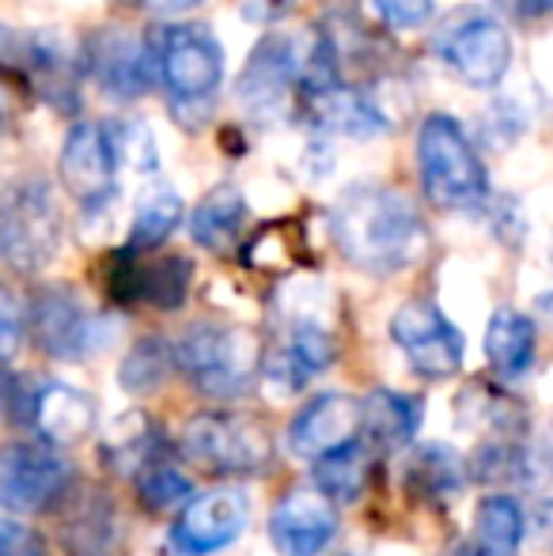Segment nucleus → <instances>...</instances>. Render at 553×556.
<instances>
[{
  "instance_id": "1",
  "label": "nucleus",
  "mask_w": 553,
  "mask_h": 556,
  "mask_svg": "<svg viewBox=\"0 0 553 556\" xmlns=\"http://www.w3.org/2000/svg\"><path fill=\"white\" fill-rule=\"evenodd\" d=\"M330 231L345 262L364 273H399L428 250L417 205L387 186H353L330 213Z\"/></svg>"
},
{
  "instance_id": "2",
  "label": "nucleus",
  "mask_w": 553,
  "mask_h": 556,
  "mask_svg": "<svg viewBox=\"0 0 553 556\" xmlns=\"http://www.w3.org/2000/svg\"><path fill=\"white\" fill-rule=\"evenodd\" d=\"M417 170L436 208H474L489 198V170L463 125L428 114L417 129Z\"/></svg>"
},
{
  "instance_id": "3",
  "label": "nucleus",
  "mask_w": 553,
  "mask_h": 556,
  "mask_svg": "<svg viewBox=\"0 0 553 556\" xmlns=\"http://www.w3.org/2000/svg\"><path fill=\"white\" fill-rule=\"evenodd\" d=\"M61 247L58 198L42 178H23L0 198V257L15 273H38Z\"/></svg>"
},
{
  "instance_id": "4",
  "label": "nucleus",
  "mask_w": 553,
  "mask_h": 556,
  "mask_svg": "<svg viewBox=\"0 0 553 556\" xmlns=\"http://www.w3.org/2000/svg\"><path fill=\"white\" fill-rule=\"evenodd\" d=\"M175 359L190 382L209 397H239L251 387V375L259 371L262 352L247 330L236 326H193L178 341Z\"/></svg>"
},
{
  "instance_id": "5",
  "label": "nucleus",
  "mask_w": 553,
  "mask_h": 556,
  "mask_svg": "<svg viewBox=\"0 0 553 556\" xmlns=\"http://www.w3.org/2000/svg\"><path fill=\"white\" fill-rule=\"evenodd\" d=\"M155 68H160L163 88L171 91L175 103H201L221 91L224 80V50L209 27L201 23H178L167 35L160 38V50H155Z\"/></svg>"
},
{
  "instance_id": "6",
  "label": "nucleus",
  "mask_w": 553,
  "mask_h": 556,
  "mask_svg": "<svg viewBox=\"0 0 553 556\" xmlns=\"http://www.w3.org/2000/svg\"><path fill=\"white\" fill-rule=\"evenodd\" d=\"M183 451L190 462L216 473H254L269 462V432L251 417L201 413L183 428Z\"/></svg>"
},
{
  "instance_id": "7",
  "label": "nucleus",
  "mask_w": 553,
  "mask_h": 556,
  "mask_svg": "<svg viewBox=\"0 0 553 556\" xmlns=\"http://www.w3.org/2000/svg\"><path fill=\"white\" fill-rule=\"evenodd\" d=\"M440 53L448 68L470 88H493L512 65V35L497 15L463 12L443 27Z\"/></svg>"
},
{
  "instance_id": "8",
  "label": "nucleus",
  "mask_w": 553,
  "mask_h": 556,
  "mask_svg": "<svg viewBox=\"0 0 553 556\" xmlns=\"http://www.w3.org/2000/svg\"><path fill=\"white\" fill-rule=\"evenodd\" d=\"M391 337H394V344L406 352L414 371L428 375V379H451V375H458V367H463L466 341H463V333L443 318V311L436 307V303L414 300L394 311Z\"/></svg>"
},
{
  "instance_id": "9",
  "label": "nucleus",
  "mask_w": 553,
  "mask_h": 556,
  "mask_svg": "<svg viewBox=\"0 0 553 556\" xmlns=\"http://www.w3.org/2000/svg\"><path fill=\"white\" fill-rule=\"evenodd\" d=\"M300 84V50L288 35H266L247 58L236 80V99L254 122H274L285 114L292 88Z\"/></svg>"
},
{
  "instance_id": "10",
  "label": "nucleus",
  "mask_w": 553,
  "mask_h": 556,
  "mask_svg": "<svg viewBox=\"0 0 553 556\" xmlns=\"http://www.w3.org/2000/svg\"><path fill=\"white\" fill-rule=\"evenodd\" d=\"M68 469L46 443L0 446V507L4 511H42L65 492Z\"/></svg>"
},
{
  "instance_id": "11",
  "label": "nucleus",
  "mask_w": 553,
  "mask_h": 556,
  "mask_svg": "<svg viewBox=\"0 0 553 556\" xmlns=\"http://www.w3.org/2000/svg\"><path fill=\"white\" fill-rule=\"evenodd\" d=\"M84 65H88L91 80L99 84V91L106 99L129 103V99L144 96L148 84H152L155 50L140 35H134V30L106 27L88 42Z\"/></svg>"
},
{
  "instance_id": "12",
  "label": "nucleus",
  "mask_w": 553,
  "mask_h": 556,
  "mask_svg": "<svg viewBox=\"0 0 553 556\" xmlns=\"http://www.w3.org/2000/svg\"><path fill=\"white\" fill-rule=\"evenodd\" d=\"M61 182L84 205H103L114 193V175H118V160H114L111 132L106 125L96 122H76L68 129L65 144H61Z\"/></svg>"
},
{
  "instance_id": "13",
  "label": "nucleus",
  "mask_w": 553,
  "mask_h": 556,
  "mask_svg": "<svg viewBox=\"0 0 553 556\" xmlns=\"http://www.w3.org/2000/svg\"><path fill=\"white\" fill-rule=\"evenodd\" d=\"M338 534L334 500L318 489H292L269 515V542L280 556H318Z\"/></svg>"
},
{
  "instance_id": "14",
  "label": "nucleus",
  "mask_w": 553,
  "mask_h": 556,
  "mask_svg": "<svg viewBox=\"0 0 553 556\" xmlns=\"http://www.w3.org/2000/svg\"><path fill=\"white\" fill-rule=\"evenodd\" d=\"M251 522V500L239 489H213L183 507L175 538L190 553H216L231 545Z\"/></svg>"
},
{
  "instance_id": "15",
  "label": "nucleus",
  "mask_w": 553,
  "mask_h": 556,
  "mask_svg": "<svg viewBox=\"0 0 553 556\" xmlns=\"http://www.w3.org/2000/svg\"><path fill=\"white\" fill-rule=\"evenodd\" d=\"M80 65H84V58L73 50V42H68L65 35H58V30H30V35H20L15 68H27L35 91L42 99H50V103L73 111Z\"/></svg>"
},
{
  "instance_id": "16",
  "label": "nucleus",
  "mask_w": 553,
  "mask_h": 556,
  "mask_svg": "<svg viewBox=\"0 0 553 556\" xmlns=\"http://www.w3.org/2000/svg\"><path fill=\"white\" fill-rule=\"evenodd\" d=\"M364 428L361 402L349 394H318L307 402V409L292 420L288 428V446L300 458H323V454L338 451V446L356 443Z\"/></svg>"
},
{
  "instance_id": "17",
  "label": "nucleus",
  "mask_w": 553,
  "mask_h": 556,
  "mask_svg": "<svg viewBox=\"0 0 553 556\" xmlns=\"http://www.w3.org/2000/svg\"><path fill=\"white\" fill-rule=\"evenodd\" d=\"M30 326H35V341L53 359L88 356L99 330V323L84 311V303L68 288H46L30 307Z\"/></svg>"
},
{
  "instance_id": "18",
  "label": "nucleus",
  "mask_w": 553,
  "mask_h": 556,
  "mask_svg": "<svg viewBox=\"0 0 553 556\" xmlns=\"http://www.w3.org/2000/svg\"><path fill=\"white\" fill-rule=\"evenodd\" d=\"M193 265L186 257H155V262H134V254L126 250L122 257V273H114V295L129 303H152L160 311H175L186 303L190 292Z\"/></svg>"
},
{
  "instance_id": "19",
  "label": "nucleus",
  "mask_w": 553,
  "mask_h": 556,
  "mask_svg": "<svg viewBox=\"0 0 553 556\" xmlns=\"http://www.w3.org/2000/svg\"><path fill=\"white\" fill-rule=\"evenodd\" d=\"M307 117L326 132H338L349 140H376L391 129L387 114L379 111V103L361 88H323L307 91Z\"/></svg>"
},
{
  "instance_id": "20",
  "label": "nucleus",
  "mask_w": 553,
  "mask_h": 556,
  "mask_svg": "<svg viewBox=\"0 0 553 556\" xmlns=\"http://www.w3.org/2000/svg\"><path fill=\"white\" fill-rule=\"evenodd\" d=\"M30 420L38 435L53 446L80 443L96 428V402L84 390L65 387V382H46L30 402Z\"/></svg>"
},
{
  "instance_id": "21",
  "label": "nucleus",
  "mask_w": 553,
  "mask_h": 556,
  "mask_svg": "<svg viewBox=\"0 0 553 556\" xmlns=\"http://www.w3.org/2000/svg\"><path fill=\"white\" fill-rule=\"evenodd\" d=\"M243 224H247V198L231 182L213 186L190 213V235L205 250H228L243 235Z\"/></svg>"
},
{
  "instance_id": "22",
  "label": "nucleus",
  "mask_w": 553,
  "mask_h": 556,
  "mask_svg": "<svg viewBox=\"0 0 553 556\" xmlns=\"http://www.w3.org/2000/svg\"><path fill=\"white\" fill-rule=\"evenodd\" d=\"M486 359L504 382L519 379L535 359V323L512 307H501L486 326Z\"/></svg>"
},
{
  "instance_id": "23",
  "label": "nucleus",
  "mask_w": 553,
  "mask_h": 556,
  "mask_svg": "<svg viewBox=\"0 0 553 556\" xmlns=\"http://www.w3.org/2000/svg\"><path fill=\"white\" fill-rule=\"evenodd\" d=\"M364 428L376 446H406L420 425V402L399 390H372L361 402Z\"/></svg>"
},
{
  "instance_id": "24",
  "label": "nucleus",
  "mask_w": 553,
  "mask_h": 556,
  "mask_svg": "<svg viewBox=\"0 0 553 556\" xmlns=\"http://www.w3.org/2000/svg\"><path fill=\"white\" fill-rule=\"evenodd\" d=\"M178 220H183V198H178L167 182H152L137 198L134 227H129V247L126 250H134V254L155 250L160 242H167V235L175 231Z\"/></svg>"
},
{
  "instance_id": "25",
  "label": "nucleus",
  "mask_w": 553,
  "mask_h": 556,
  "mask_svg": "<svg viewBox=\"0 0 553 556\" xmlns=\"http://www.w3.org/2000/svg\"><path fill=\"white\" fill-rule=\"evenodd\" d=\"M478 549L489 556H516L524 545V507L512 496H486L474 515Z\"/></svg>"
},
{
  "instance_id": "26",
  "label": "nucleus",
  "mask_w": 553,
  "mask_h": 556,
  "mask_svg": "<svg viewBox=\"0 0 553 556\" xmlns=\"http://www.w3.org/2000/svg\"><path fill=\"white\" fill-rule=\"evenodd\" d=\"M364 481L368 477H364V458L356 443L338 446V451L315 458V484L334 504H356L364 492Z\"/></svg>"
},
{
  "instance_id": "27",
  "label": "nucleus",
  "mask_w": 553,
  "mask_h": 556,
  "mask_svg": "<svg viewBox=\"0 0 553 556\" xmlns=\"http://www.w3.org/2000/svg\"><path fill=\"white\" fill-rule=\"evenodd\" d=\"M171 359H175V352H171L167 341H160V337L137 341L134 349H129V356L122 359V371H118L122 390H129V394H148V390H155L167 379Z\"/></svg>"
},
{
  "instance_id": "28",
  "label": "nucleus",
  "mask_w": 553,
  "mask_h": 556,
  "mask_svg": "<svg viewBox=\"0 0 553 556\" xmlns=\"http://www.w3.org/2000/svg\"><path fill=\"white\" fill-rule=\"evenodd\" d=\"M118 538V522H114V511L106 507V500H91L80 515L65 527V545L73 556H106V549Z\"/></svg>"
},
{
  "instance_id": "29",
  "label": "nucleus",
  "mask_w": 553,
  "mask_h": 556,
  "mask_svg": "<svg viewBox=\"0 0 553 556\" xmlns=\"http://www.w3.org/2000/svg\"><path fill=\"white\" fill-rule=\"evenodd\" d=\"M137 496L148 511H167L175 504H186L190 496V477L167 462H148L137 473Z\"/></svg>"
},
{
  "instance_id": "30",
  "label": "nucleus",
  "mask_w": 553,
  "mask_h": 556,
  "mask_svg": "<svg viewBox=\"0 0 553 556\" xmlns=\"http://www.w3.org/2000/svg\"><path fill=\"white\" fill-rule=\"evenodd\" d=\"M106 132H111L118 167L137 170V175H148V170L160 167V148H155V137L148 132L144 122H114L106 125Z\"/></svg>"
},
{
  "instance_id": "31",
  "label": "nucleus",
  "mask_w": 553,
  "mask_h": 556,
  "mask_svg": "<svg viewBox=\"0 0 553 556\" xmlns=\"http://www.w3.org/2000/svg\"><path fill=\"white\" fill-rule=\"evenodd\" d=\"M285 352L303 367V371L315 375V371H323V367H330L334 337L323 323H315V318H300V323L292 326V333H288Z\"/></svg>"
},
{
  "instance_id": "32",
  "label": "nucleus",
  "mask_w": 553,
  "mask_h": 556,
  "mask_svg": "<svg viewBox=\"0 0 553 556\" xmlns=\"http://www.w3.org/2000/svg\"><path fill=\"white\" fill-rule=\"evenodd\" d=\"M410 473H417V481H425L428 492H455L463 484V462L440 443H428L425 451H417Z\"/></svg>"
},
{
  "instance_id": "33",
  "label": "nucleus",
  "mask_w": 553,
  "mask_h": 556,
  "mask_svg": "<svg viewBox=\"0 0 553 556\" xmlns=\"http://www.w3.org/2000/svg\"><path fill=\"white\" fill-rule=\"evenodd\" d=\"M27 333V311L8 285H0V359H12Z\"/></svg>"
},
{
  "instance_id": "34",
  "label": "nucleus",
  "mask_w": 553,
  "mask_h": 556,
  "mask_svg": "<svg viewBox=\"0 0 553 556\" xmlns=\"http://www.w3.org/2000/svg\"><path fill=\"white\" fill-rule=\"evenodd\" d=\"M372 8L379 12V20L394 30H414L420 23L432 20L436 0H372Z\"/></svg>"
},
{
  "instance_id": "35",
  "label": "nucleus",
  "mask_w": 553,
  "mask_h": 556,
  "mask_svg": "<svg viewBox=\"0 0 553 556\" xmlns=\"http://www.w3.org/2000/svg\"><path fill=\"white\" fill-rule=\"evenodd\" d=\"M0 556H46V545L30 527L0 515Z\"/></svg>"
},
{
  "instance_id": "36",
  "label": "nucleus",
  "mask_w": 553,
  "mask_h": 556,
  "mask_svg": "<svg viewBox=\"0 0 553 556\" xmlns=\"http://www.w3.org/2000/svg\"><path fill=\"white\" fill-rule=\"evenodd\" d=\"M198 4H205V0H140V8L152 12V15H160V20H175V15L193 12Z\"/></svg>"
},
{
  "instance_id": "37",
  "label": "nucleus",
  "mask_w": 553,
  "mask_h": 556,
  "mask_svg": "<svg viewBox=\"0 0 553 556\" xmlns=\"http://www.w3.org/2000/svg\"><path fill=\"white\" fill-rule=\"evenodd\" d=\"M493 4H504L508 12H516V15H546L553 12V0H493Z\"/></svg>"
},
{
  "instance_id": "38",
  "label": "nucleus",
  "mask_w": 553,
  "mask_h": 556,
  "mask_svg": "<svg viewBox=\"0 0 553 556\" xmlns=\"http://www.w3.org/2000/svg\"><path fill=\"white\" fill-rule=\"evenodd\" d=\"M539 311H542V315H550V318H553V288H550V292H542V295H539Z\"/></svg>"
},
{
  "instance_id": "39",
  "label": "nucleus",
  "mask_w": 553,
  "mask_h": 556,
  "mask_svg": "<svg viewBox=\"0 0 553 556\" xmlns=\"http://www.w3.org/2000/svg\"><path fill=\"white\" fill-rule=\"evenodd\" d=\"M455 556H489V553H481L478 545H474V549H463V553H455Z\"/></svg>"
},
{
  "instance_id": "40",
  "label": "nucleus",
  "mask_w": 553,
  "mask_h": 556,
  "mask_svg": "<svg viewBox=\"0 0 553 556\" xmlns=\"http://www.w3.org/2000/svg\"><path fill=\"white\" fill-rule=\"evenodd\" d=\"M0 397H4V387H0Z\"/></svg>"
}]
</instances>
